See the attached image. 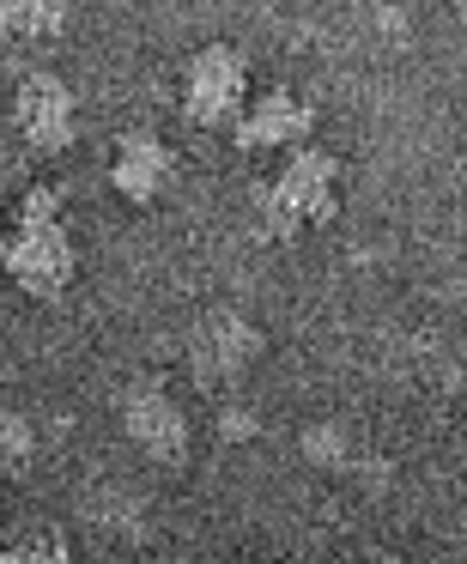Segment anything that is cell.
I'll return each mask as SVG.
<instances>
[{"mask_svg": "<svg viewBox=\"0 0 467 564\" xmlns=\"http://www.w3.org/2000/svg\"><path fill=\"white\" fill-rule=\"evenodd\" d=\"M13 128L25 134L31 152H43V159L74 147V91H67V79H62V74H31V79H19Z\"/></svg>", "mask_w": 467, "mask_h": 564, "instance_id": "8992f818", "label": "cell"}, {"mask_svg": "<svg viewBox=\"0 0 467 564\" xmlns=\"http://www.w3.org/2000/svg\"><path fill=\"white\" fill-rule=\"evenodd\" d=\"M334 207H340V159L316 147L292 152V164L268 188H256V219L268 237H297L309 225H328Z\"/></svg>", "mask_w": 467, "mask_h": 564, "instance_id": "7a4b0ae2", "label": "cell"}, {"mask_svg": "<svg viewBox=\"0 0 467 564\" xmlns=\"http://www.w3.org/2000/svg\"><path fill=\"white\" fill-rule=\"evenodd\" d=\"M0 273L31 297H62L74 280V237H67L62 188L37 183L13 213V231L0 237Z\"/></svg>", "mask_w": 467, "mask_h": 564, "instance_id": "6da1fadb", "label": "cell"}, {"mask_svg": "<svg viewBox=\"0 0 467 564\" xmlns=\"http://www.w3.org/2000/svg\"><path fill=\"white\" fill-rule=\"evenodd\" d=\"M304 455H309V462H322L328 474H358V462H365V455H358V443L346 437L340 425H316V431H304Z\"/></svg>", "mask_w": 467, "mask_h": 564, "instance_id": "30bf717a", "label": "cell"}, {"mask_svg": "<svg viewBox=\"0 0 467 564\" xmlns=\"http://www.w3.org/2000/svg\"><path fill=\"white\" fill-rule=\"evenodd\" d=\"M67 31V0H0V37L50 43Z\"/></svg>", "mask_w": 467, "mask_h": 564, "instance_id": "9c48e42d", "label": "cell"}, {"mask_svg": "<svg viewBox=\"0 0 467 564\" xmlns=\"http://www.w3.org/2000/svg\"><path fill=\"white\" fill-rule=\"evenodd\" d=\"M316 128V104L297 98L292 86H273L261 104H249L237 122V147L243 152H273V147H297Z\"/></svg>", "mask_w": 467, "mask_h": 564, "instance_id": "52a82bcc", "label": "cell"}, {"mask_svg": "<svg viewBox=\"0 0 467 564\" xmlns=\"http://www.w3.org/2000/svg\"><path fill=\"white\" fill-rule=\"evenodd\" d=\"M25 455H31V425H25V413L0 406V474H13Z\"/></svg>", "mask_w": 467, "mask_h": 564, "instance_id": "8fae6325", "label": "cell"}, {"mask_svg": "<svg viewBox=\"0 0 467 564\" xmlns=\"http://www.w3.org/2000/svg\"><path fill=\"white\" fill-rule=\"evenodd\" d=\"M110 183L122 200H134V207H146V200L164 195V183H171V147H164L152 128H128L122 147H116V164H110Z\"/></svg>", "mask_w": 467, "mask_h": 564, "instance_id": "ba28073f", "label": "cell"}, {"mask_svg": "<svg viewBox=\"0 0 467 564\" xmlns=\"http://www.w3.org/2000/svg\"><path fill=\"white\" fill-rule=\"evenodd\" d=\"M0 564H67V546H55V540H37V546H7V552H0Z\"/></svg>", "mask_w": 467, "mask_h": 564, "instance_id": "7c38bea8", "label": "cell"}, {"mask_svg": "<svg viewBox=\"0 0 467 564\" xmlns=\"http://www.w3.org/2000/svg\"><path fill=\"white\" fill-rule=\"evenodd\" d=\"M243 98H249V67L231 43H207L188 55L183 67V116L200 128H231L243 122Z\"/></svg>", "mask_w": 467, "mask_h": 564, "instance_id": "3957f363", "label": "cell"}, {"mask_svg": "<svg viewBox=\"0 0 467 564\" xmlns=\"http://www.w3.org/2000/svg\"><path fill=\"white\" fill-rule=\"evenodd\" d=\"M122 431L146 462H159V467H183L188 462V419L159 382H134V389H128Z\"/></svg>", "mask_w": 467, "mask_h": 564, "instance_id": "5b68a950", "label": "cell"}, {"mask_svg": "<svg viewBox=\"0 0 467 564\" xmlns=\"http://www.w3.org/2000/svg\"><path fill=\"white\" fill-rule=\"evenodd\" d=\"M256 352H261V334H256V322L237 316V310H207V316L195 322V334H188V346H183L188 377H195L200 389L237 382Z\"/></svg>", "mask_w": 467, "mask_h": 564, "instance_id": "277c9868", "label": "cell"}, {"mask_svg": "<svg viewBox=\"0 0 467 564\" xmlns=\"http://www.w3.org/2000/svg\"><path fill=\"white\" fill-rule=\"evenodd\" d=\"M377 564H401V558H377Z\"/></svg>", "mask_w": 467, "mask_h": 564, "instance_id": "4fadbf2b", "label": "cell"}]
</instances>
